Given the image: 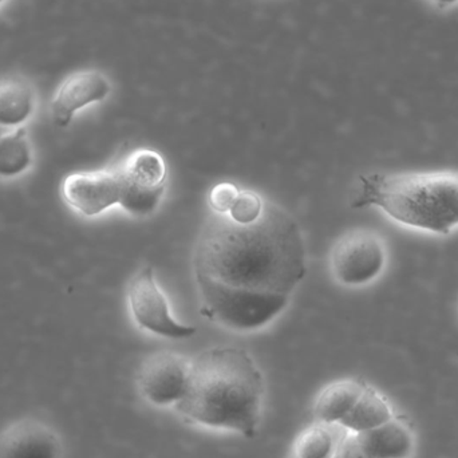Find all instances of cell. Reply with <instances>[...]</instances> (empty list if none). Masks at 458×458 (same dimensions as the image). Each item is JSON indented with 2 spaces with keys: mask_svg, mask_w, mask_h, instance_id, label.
I'll use <instances>...</instances> for the list:
<instances>
[{
  "mask_svg": "<svg viewBox=\"0 0 458 458\" xmlns=\"http://www.w3.org/2000/svg\"><path fill=\"white\" fill-rule=\"evenodd\" d=\"M0 458H64V444L42 420H18L0 430Z\"/></svg>",
  "mask_w": 458,
  "mask_h": 458,
  "instance_id": "obj_9",
  "label": "cell"
},
{
  "mask_svg": "<svg viewBox=\"0 0 458 458\" xmlns=\"http://www.w3.org/2000/svg\"><path fill=\"white\" fill-rule=\"evenodd\" d=\"M120 177V207L133 216L144 217L160 207L166 192L168 169L160 153L136 149L115 164Z\"/></svg>",
  "mask_w": 458,
  "mask_h": 458,
  "instance_id": "obj_4",
  "label": "cell"
},
{
  "mask_svg": "<svg viewBox=\"0 0 458 458\" xmlns=\"http://www.w3.org/2000/svg\"><path fill=\"white\" fill-rule=\"evenodd\" d=\"M3 131H4V129L0 128V137H2L3 134H4V133H3Z\"/></svg>",
  "mask_w": 458,
  "mask_h": 458,
  "instance_id": "obj_20",
  "label": "cell"
},
{
  "mask_svg": "<svg viewBox=\"0 0 458 458\" xmlns=\"http://www.w3.org/2000/svg\"><path fill=\"white\" fill-rule=\"evenodd\" d=\"M393 417L394 414L386 398L368 385L352 411L342 420L339 427L350 433L368 432L386 424Z\"/></svg>",
  "mask_w": 458,
  "mask_h": 458,
  "instance_id": "obj_14",
  "label": "cell"
},
{
  "mask_svg": "<svg viewBox=\"0 0 458 458\" xmlns=\"http://www.w3.org/2000/svg\"><path fill=\"white\" fill-rule=\"evenodd\" d=\"M191 362L184 355L160 352L148 357L139 371L142 397L156 406L176 405L187 390Z\"/></svg>",
  "mask_w": 458,
  "mask_h": 458,
  "instance_id": "obj_7",
  "label": "cell"
},
{
  "mask_svg": "<svg viewBox=\"0 0 458 458\" xmlns=\"http://www.w3.org/2000/svg\"><path fill=\"white\" fill-rule=\"evenodd\" d=\"M386 264V242L370 229H352L342 234L331 248V275L344 287L371 284L384 274Z\"/></svg>",
  "mask_w": 458,
  "mask_h": 458,
  "instance_id": "obj_5",
  "label": "cell"
},
{
  "mask_svg": "<svg viewBox=\"0 0 458 458\" xmlns=\"http://www.w3.org/2000/svg\"><path fill=\"white\" fill-rule=\"evenodd\" d=\"M346 432L339 425L315 422L296 438L291 458H333Z\"/></svg>",
  "mask_w": 458,
  "mask_h": 458,
  "instance_id": "obj_15",
  "label": "cell"
},
{
  "mask_svg": "<svg viewBox=\"0 0 458 458\" xmlns=\"http://www.w3.org/2000/svg\"><path fill=\"white\" fill-rule=\"evenodd\" d=\"M112 93V83L98 70H81L67 77L51 102L54 123L61 128L70 125L80 110L104 101Z\"/></svg>",
  "mask_w": 458,
  "mask_h": 458,
  "instance_id": "obj_10",
  "label": "cell"
},
{
  "mask_svg": "<svg viewBox=\"0 0 458 458\" xmlns=\"http://www.w3.org/2000/svg\"><path fill=\"white\" fill-rule=\"evenodd\" d=\"M64 201L86 217L98 216L120 206L121 185L117 168L75 172L62 184Z\"/></svg>",
  "mask_w": 458,
  "mask_h": 458,
  "instance_id": "obj_8",
  "label": "cell"
},
{
  "mask_svg": "<svg viewBox=\"0 0 458 458\" xmlns=\"http://www.w3.org/2000/svg\"><path fill=\"white\" fill-rule=\"evenodd\" d=\"M240 188L233 182H220L209 192L208 201L214 214L228 215L240 195Z\"/></svg>",
  "mask_w": 458,
  "mask_h": 458,
  "instance_id": "obj_18",
  "label": "cell"
},
{
  "mask_svg": "<svg viewBox=\"0 0 458 458\" xmlns=\"http://www.w3.org/2000/svg\"><path fill=\"white\" fill-rule=\"evenodd\" d=\"M3 2H4V0H0V4H2Z\"/></svg>",
  "mask_w": 458,
  "mask_h": 458,
  "instance_id": "obj_21",
  "label": "cell"
},
{
  "mask_svg": "<svg viewBox=\"0 0 458 458\" xmlns=\"http://www.w3.org/2000/svg\"><path fill=\"white\" fill-rule=\"evenodd\" d=\"M128 306L139 328L166 339H187L195 335L193 326L182 325L172 314L168 298L156 280L153 267L145 266L128 285Z\"/></svg>",
  "mask_w": 458,
  "mask_h": 458,
  "instance_id": "obj_6",
  "label": "cell"
},
{
  "mask_svg": "<svg viewBox=\"0 0 458 458\" xmlns=\"http://www.w3.org/2000/svg\"><path fill=\"white\" fill-rule=\"evenodd\" d=\"M436 4L444 5V7H449V5L457 4L458 0H432Z\"/></svg>",
  "mask_w": 458,
  "mask_h": 458,
  "instance_id": "obj_19",
  "label": "cell"
},
{
  "mask_svg": "<svg viewBox=\"0 0 458 458\" xmlns=\"http://www.w3.org/2000/svg\"><path fill=\"white\" fill-rule=\"evenodd\" d=\"M267 200L253 191H240L233 207L227 216L237 225H252L258 222L266 208Z\"/></svg>",
  "mask_w": 458,
  "mask_h": 458,
  "instance_id": "obj_17",
  "label": "cell"
},
{
  "mask_svg": "<svg viewBox=\"0 0 458 458\" xmlns=\"http://www.w3.org/2000/svg\"><path fill=\"white\" fill-rule=\"evenodd\" d=\"M32 164L31 144L24 128L13 129L0 137V177H16Z\"/></svg>",
  "mask_w": 458,
  "mask_h": 458,
  "instance_id": "obj_16",
  "label": "cell"
},
{
  "mask_svg": "<svg viewBox=\"0 0 458 458\" xmlns=\"http://www.w3.org/2000/svg\"><path fill=\"white\" fill-rule=\"evenodd\" d=\"M354 435L370 458H411L416 451L413 430L395 417L376 429Z\"/></svg>",
  "mask_w": 458,
  "mask_h": 458,
  "instance_id": "obj_11",
  "label": "cell"
},
{
  "mask_svg": "<svg viewBox=\"0 0 458 458\" xmlns=\"http://www.w3.org/2000/svg\"><path fill=\"white\" fill-rule=\"evenodd\" d=\"M35 96L30 83L19 78L0 81V128H21L32 115Z\"/></svg>",
  "mask_w": 458,
  "mask_h": 458,
  "instance_id": "obj_13",
  "label": "cell"
},
{
  "mask_svg": "<svg viewBox=\"0 0 458 458\" xmlns=\"http://www.w3.org/2000/svg\"><path fill=\"white\" fill-rule=\"evenodd\" d=\"M368 384L362 379H339L326 386L315 403V422L326 425H339L352 411Z\"/></svg>",
  "mask_w": 458,
  "mask_h": 458,
  "instance_id": "obj_12",
  "label": "cell"
},
{
  "mask_svg": "<svg viewBox=\"0 0 458 458\" xmlns=\"http://www.w3.org/2000/svg\"><path fill=\"white\" fill-rule=\"evenodd\" d=\"M192 263L201 315L250 333L287 309L307 275L306 242L295 217L267 200L252 225L212 214L199 233Z\"/></svg>",
  "mask_w": 458,
  "mask_h": 458,
  "instance_id": "obj_1",
  "label": "cell"
},
{
  "mask_svg": "<svg viewBox=\"0 0 458 458\" xmlns=\"http://www.w3.org/2000/svg\"><path fill=\"white\" fill-rule=\"evenodd\" d=\"M352 207H376L403 227L446 236L458 228V172L362 174Z\"/></svg>",
  "mask_w": 458,
  "mask_h": 458,
  "instance_id": "obj_3",
  "label": "cell"
},
{
  "mask_svg": "<svg viewBox=\"0 0 458 458\" xmlns=\"http://www.w3.org/2000/svg\"><path fill=\"white\" fill-rule=\"evenodd\" d=\"M263 374L239 347H212L191 362L184 397L176 411L185 421L255 437L263 411Z\"/></svg>",
  "mask_w": 458,
  "mask_h": 458,
  "instance_id": "obj_2",
  "label": "cell"
}]
</instances>
